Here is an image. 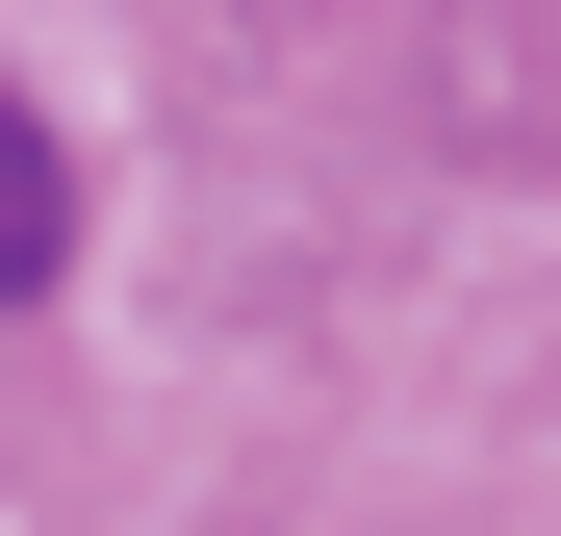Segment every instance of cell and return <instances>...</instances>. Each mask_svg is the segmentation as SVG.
Returning a JSON list of instances; mask_svg holds the SVG:
<instances>
[{"label": "cell", "instance_id": "1", "mask_svg": "<svg viewBox=\"0 0 561 536\" xmlns=\"http://www.w3.org/2000/svg\"><path fill=\"white\" fill-rule=\"evenodd\" d=\"M51 255H77V179H51V128H26V103H0V307H26Z\"/></svg>", "mask_w": 561, "mask_h": 536}]
</instances>
